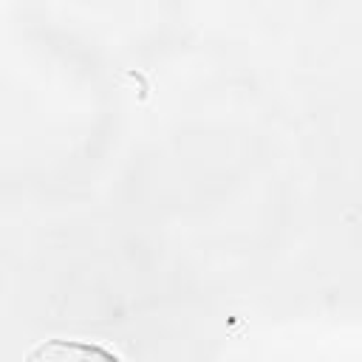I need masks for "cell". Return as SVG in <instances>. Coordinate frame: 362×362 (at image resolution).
I'll return each mask as SVG.
<instances>
[{
	"mask_svg": "<svg viewBox=\"0 0 362 362\" xmlns=\"http://www.w3.org/2000/svg\"><path fill=\"white\" fill-rule=\"evenodd\" d=\"M25 362H122V356H116L110 348L99 345V342H88V339H45L37 342Z\"/></svg>",
	"mask_w": 362,
	"mask_h": 362,
	"instance_id": "6da1fadb",
	"label": "cell"
}]
</instances>
